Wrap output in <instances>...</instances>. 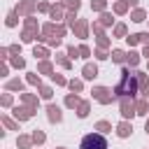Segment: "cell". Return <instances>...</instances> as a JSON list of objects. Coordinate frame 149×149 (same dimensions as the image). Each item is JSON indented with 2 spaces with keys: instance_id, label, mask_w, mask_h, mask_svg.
I'll return each instance as SVG.
<instances>
[{
  "instance_id": "cell-2",
  "label": "cell",
  "mask_w": 149,
  "mask_h": 149,
  "mask_svg": "<svg viewBox=\"0 0 149 149\" xmlns=\"http://www.w3.org/2000/svg\"><path fill=\"white\" fill-rule=\"evenodd\" d=\"M79 149H107V140L98 133H91L81 140V147Z\"/></svg>"
},
{
  "instance_id": "cell-1",
  "label": "cell",
  "mask_w": 149,
  "mask_h": 149,
  "mask_svg": "<svg viewBox=\"0 0 149 149\" xmlns=\"http://www.w3.org/2000/svg\"><path fill=\"white\" fill-rule=\"evenodd\" d=\"M137 81H140V74L126 70L123 77H121V81H119V86H116V95H119V98H123V95H133V93L137 91Z\"/></svg>"
}]
</instances>
